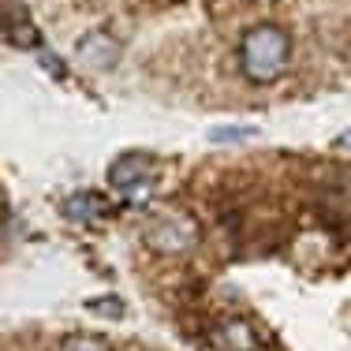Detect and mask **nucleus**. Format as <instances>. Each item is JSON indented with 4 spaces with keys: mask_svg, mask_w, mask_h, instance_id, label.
<instances>
[{
    "mask_svg": "<svg viewBox=\"0 0 351 351\" xmlns=\"http://www.w3.org/2000/svg\"><path fill=\"white\" fill-rule=\"evenodd\" d=\"M288 60H291V38L277 23H258L239 41V71L254 86L277 82L288 71Z\"/></svg>",
    "mask_w": 351,
    "mask_h": 351,
    "instance_id": "nucleus-1",
    "label": "nucleus"
},
{
    "mask_svg": "<svg viewBox=\"0 0 351 351\" xmlns=\"http://www.w3.org/2000/svg\"><path fill=\"white\" fill-rule=\"evenodd\" d=\"M198 243V228L187 221V217H165L154 228L146 232V247L157 250V254H187L191 247Z\"/></svg>",
    "mask_w": 351,
    "mask_h": 351,
    "instance_id": "nucleus-2",
    "label": "nucleus"
},
{
    "mask_svg": "<svg viewBox=\"0 0 351 351\" xmlns=\"http://www.w3.org/2000/svg\"><path fill=\"white\" fill-rule=\"evenodd\" d=\"M213 351H262V337L247 317H224L221 325H213L206 332Z\"/></svg>",
    "mask_w": 351,
    "mask_h": 351,
    "instance_id": "nucleus-3",
    "label": "nucleus"
},
{
    "mask_svg": "<svg viewBox=\"0 0 351 351\" xmlns=\"http://www.w3.org/2000/svg\"><path fill=\"white\" fill-rule=\"evenodd\" d=\"M317 213L337 228H351V176H332L317 191Z\"/></svg>",
    "mask_w": 351,
    "mask_h": 351,
    "instance_id": "nucleus-4",
    "label": "nucleus"
},
{
    "mask_svg": "<svg viewBox=\"0 0 351 351\" xmlns=\"http://www.w3.org/2000/svg\"><path fill=\"white\" fill-rule=\"evenodd\" d=\"M149 169H154V157L131 149V154H120V157L112 161V169H108V183H112L116 191H128V195H131L138 183H146Z\"/></svg>",
    "mask_w": 351,
    "mask_h": 351,
    "instance_id": "nucleus-5",
    "label": "nucleus"
},
{
    "mask_svg": "<svg viewBox=\"0 0 351 351\" xmlns=\"http://www.w3.org/2000/svg\"><path fill=\"white\" fill-rule=\"evenodd\" d=\"M79 60L86 68H97V71L116 68V60H120V41L108 38L105 30H94V34L79 38Z\"/></svg>",
    "mask_w": 351,
    "mask_h": 351,
    "instance_id": "nucleus-6",
    "label": "nucleus"
},
{
    "mask_svg": "<svg viewBox=\"0 0 351 351\" xmlns=\"http://www.w3.org/2000/svg\"><path fill=\"white\" fill-rule=\"evenodd\" d=\"M4 38H8V45H15V49H41L38 27L30 23L27 8H19L15 0H8V8H4Z\"/></svg>",
    "mask_w": 351,
    "mask_h": 351,
    "instance_id": "nucleus-7",
    "label": "nucleus"
},
{
    "mask_svg": "<svg viewBox=\"0 0 351 351\" xmlns=\"http://www.w3.org/2000/svg\"><path fill=\"white\" fill-rule=\"evenodd\" d=\"M64 217L75 224H94V221H101V217L108 213V206L101 202V195H94V191H86V195H71V198H64Z\"/></svg>",
    "mask_w": 351,
    "mask_h": 351,
    "instance_id": "nucleus-8",
    "label": "nucleus"
},
{
    "mask_svg": "<svg viewBox=\"0 0 351 351\" xmlns=\"http://www.w3.org/2000/svg\"><path fill=\"white\" fill-rule=\"evenodd\" d=\"M86 311L90 314H101V317H123V299L116 295H97V299H86Z\"/></svg>",
    "mask_w": 351,
    "mask_h": 351,
    "instance_id": "nucleus-9",
    "label": "nucleus"
},
{
    "mask_svg": "<svg viewBox=\"0 0 351 351\" xmlns=\"http://www.w3.org/2000/svg\"><path fill=\"white\" fill-rule=\"evenodd\" d=\"M60 351H112V344H108V340H101V337H68L60 344Z\"/></svg>",
    "mask_w": 351,
    "mask_h": 351,
    "instance_id": "nucleus-10",
    "label": "nucleus"
},
{
    "mask_svg": "<svg viewBox=\"0 0 351 351\" xmlns=\"http://www.w3.org/2000/svg\"><path fill=\"white\" fill-rule=\"evenodd\" d=\"M258 128H213L210 131V142L224 146V142H243V138H254Z\"/></svg>",
    "mask_w": 351,
    "mask_h": 351,
    "instance_id": "nucleus-11",
    "label": "nucleus"
},
{
    "mask_svg": "<svg viewBox=\"0 0 351 351\" xmlns=\"http://www.w3.org/2000/svg\"><path fill=\"white\" fill-rule=\"evenodd\" d=\"M38 56H41V64H45V68H49V71H53V75H64V64H60V60H56V56H49V53H45V49H38Z\"/></svg>",
    "mask_w": 351,
    "mask_h": 351,
    "instance_id": "nucleus-12",
    "label": "nucleus"
},
{
    "mask_svg": "<svg viewBox=\"0 0 351 351\" xmlns=\"http://www.w3.org/2000/svg\"><path fill=\"white\" fill-rule=\"evenodd\" d=\"M337 142H340V146H344V149H351V128H348V131H344V135H340Z\"/></svg>",
    "mask_w": 351,
    "mask_h": 351,
    "instance_id": "nucleus-13",
    "label": "nucleus"
}]
</instances>
